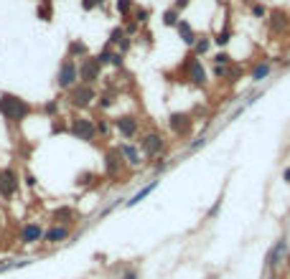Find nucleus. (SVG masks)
Wrapping results in <instances>:
<instances>
[{
	"mask_svg": "<svg viewBox=\"0 0 290 279\" xmlns=\"http://www.w3.org/2000/svg\"><path fill=\"white\" fill-rule=\"evenodd\" d=\"M33 112H36V107L28 99H23V97H18L13 91H0V117L8 125H20Z\"/></svg>",
	"mask_w": 290,
	"mask_h": 279,
	"instance_id": "nucleus-1",
	"label": "nucleus"
},
{
	"mask_svg": "<svg viewBox=\"0 0 290 279\" xmlns=\"http://www.w3.org/2000/svg\"><path fill=\"white\" fill-rule=\"evenodd\" d=\"M178 81H189L191 86H199V89H204L206 84H209V74L204 69V64H201V59L199 56H194L191 51L183 56V61L178 64Z\"/></svg>",
	"mask_w": 290,
	"mask_h": 279,
	"instance_id": "nucleus-2",
	"label": "nucleus"
},
{
	"mask_svg": "<svg viewBox=\"0 0 290 279\" xmlns=\"http://www.w3.org/2000/svg\"><path fill=\"white\" fill-rule=\"evenodd\" d=\"M138 147H140L143 157H148V160H155V157H160V155L165 152L168 142H165V137H163V132H158V130H148V132L140 135V140H138Z\"/></svg>",
	"mask_w": 290,
	"mask_h": 279,
	"instance_id": "nucleus-3",
	"label": "nucleus"
},
{
	"mask_svg": "<svg viewBox=\"0 0 290 279\" xmlns=\"http://www.w3.org/2000/svg\"><path fill=\"white\" fill-rule=\"evenodd\" d=\"M67 102L72 104L74 109H89L97 102V89L92 84H81L79 81L67 91Z\"/></svg>",
	"mask_w": 290,
	"mask_h": 279,
	"instance_id": "nucleus-4",
	"label": "nucleus"
},
{
	"mask_svg": "<svg viewBox=\"0 0 290 279\" xmlns=\"http://www.w3.org/2000/svg\"><path fill=\"white\" fill-rule=\"evenodd\" d=\"M69 135L74 140H81V142H94V137H97L94 117H81V114L72 117L69 120Z\"/></svg>",
	"mask_w": 290,
	"mask_h": 279,
	"instance_id": "nucleus-5",
	"label": "nucleus"
},
{
	"mask_svg": "<svg viewBox=\"0 0 290 279\" xmlns=\"http://www.w3.org/2000/svg\"><path fill=\"white\" fill-rule=\"evenodd\" d=\"M54 84H56V89H61V91H69L74 84H79V64L67 56V59L59 64V71H56Z\"/></svg>",
	"mask_w": 290,
	"mask_h": 279,
	"instance_id": "nucleus-6",
	"label": "nucleus"
},
{
	"mask_svg": "<svg viewBox=\"0 0 290 279\" xmlns=\"http://www.w3.org/2000/svg\"><path fill=\"white\" fill-rule=\"evenodd\" d=\"M18 191H20V175H18V170L15 168H0V198L3 201H10V198H15L18 196Z\"/></svg>",
	"mask_w": 290,
	"mask_h": 279,
	"instance_id": "nucleus-7",
	"label": "nucleus"
},
{
	"mask_svg": "<svg viewBox=\"0 0 290 279\" xmlns=\"http://www.w3.org/2000/svg\"><path fill=\"white\" fill-rule=\"evenodd\" d=\"M112 130L122 140L140 137V117H135V114H120V117L112 120Z\"/></svg>",
	"mask_w": 290,
	"mask_h": 279,
	"instance_id": "nucleus-8",
	"label": "nucleus"
},
{
	"mask_svg": "<svg viewBox=\"0 0 290 279\" xmlns=\"http://www.w3.org/2000/svg\"><path fill=\"white\" fill-rule=\"evenodd\" d=\"M168 130L176 137H191L194 132V114L191 112H171L168 114Z\"/></svg>",
	"mask_w": 290,
	"mask_h": 279,
	"instance_id": "nucleus-9",
	"label": "nucleus"
},
{
	"mask_svg": "<svg viewBox=\"0 0 290 279\" xmlns=\"http://www.w3.org/2000/svg\"><path fill=\"white\" fill-rule=\"evenodd\" d=\"M125 157H122V152H120V147H107L105 150V160H102V168H105V175L110 178V180H115V178H120V173L125 170Z\"/></svg>",
	"mask_w": 290,
	"mask_h": 279,
	"instance_id": "nucleus-10",
	"label": "nucleus"
},
{
	"mask_svg": "<svg viewBox=\"0 0 290 279\" xmlns=\"http://www.w3.org/2000/svg\"><path fill=\"white\" fill-rule=\"evenodd\" d=\"M102 64L94 59V56H87V59H81L79 61V81L81 84H99V79H102Z\"/></svg>",
	"mask_w": 290,
	"mask_h": 279,
	"instance_id": "nucleus-11",
	"label": "nucleus"
},
{
	"mask_svg": "<svg viewBox=\"0 0 290 279\" xmlns=\"http://www.w3.org/2000/svg\"><path fill=\"white\" fill-rule=\"evenodd\" d=\"M267 31H270V36H285L290 31V13L288 10H283V8L270 10V15H267Z\"/></svg>",
	"mask_w": 290,
	"mask_h": 279,
	"instance_id": "nucleus-12",
	"label": "nucleus"
},
{
	"mask_svg": "<svg viewBox=\"0 0 290 279\" xmlns=\"http://www.w3.org/2000/svg\"><path fill=\"white\" fill-rule=\"evenodd\" d=\"M283 262H288V239H285V236H280V239L273 244V249L267 251L265 267H267V272H275Z\"/></svg>",
	"mask_w": 290,
	"mask_h": 279,
	"instance_id": "nucleus-13",
	"label": "nucleus"
},
{
	"mask_svg": "<svg viewBox=\"0 0 290 279\" xmlns=\"http://www.w3.org/2000/svg\"><path fill=\"white\" fill-rule=\"evenodd\" d=\"M44 226L41 223H36V221H28V223H23L20 226V234H18V239H20V244L23 246H33V244H38V241H44Z\"/></svg>",
	"mask_w": 290,
	"mask_h": 279,
	"instance_id": "nucleus-14",
	"label": "nucleus"
},
{
	"mask_svg": "<svg viewBox=\"0 0 290 279\" xmlns=\"http://www.w3.org/2000/svg\"><path fill=\"white\" fill-rule=\"evenodd\" d=\"M273 71H275V64L270 61V59H260V61H255L252 64V69H250V81L252 84H262L265 79H270L273 76Z\"/></svg>",
	"mask_w": 290,
	"mask_h": 279,
	"instance_id": "nucleus-15",
	"label": "nucleus"
},
{
	"mask_svg": "<svg viewBox=\"0 0 290 279\" xmlns=\"http://www.w3.org/2000/svg\"><path fill=\"white\" fill-rule=\"evenodd\" d=\"M117 94H120L117 84H115V81H107L105 91H99V94H97V107H99V112L112 109V107H115V102H117Z\"/></svg>",
	"mask_w": 290,
	"mask_h": 279,
	"instance_id": "nucleus-16",
	"label": "nucleus"
},
{
	"mask_svg": "<svg viewBox=\"0 0 290 279\" xmlns=\"http://www.w3.org/2000/svg\"><path fill=\"white\" fill-rule=\"evenodd\" d=\"M69 236H72V226H64V223H54V226H49V228H46V234H44V241H46L49 246H56V244L67 241Z\"/></svg>",
	"mask_w": 290,
	"mask_h": 279,
	"instance_id": "nucleus-17",
	"label": "nucleus"
},
{
	"mask_svg": "<svg viewBox=\"0 0 290 279\" xmlns=\"http://www.w3.org/2000/svg\"><path fill=\"white\" fill-rule=\"evenodd\" d=\"M117 147H120V152H122V157H125V162H128L130 168H140V165H143V152H140L138 145L122 142V145H117Z\"/></svg>",
	"mask_w": 290,
	"mask_h": 279,
	"instance_id": "nucleus-18",
	"label": "nucleus"
},
{
	"mask_svg": "<svg viewBox=\"0 0 290 279\" xmlns=\"http://www.w3.org/2000/svg\"><path fill=\"white\" fill-rule=\"evenodd\" d=\"M67 56L74 59V61L79 64L81 59H87V56H92V54H89V46H87L81 38H72V41H69V46H67Z\"/></svg>",
	"mask_w": 290,
	"mask_h": 279,
	"instance_id": "nucleus-19",
	"label": "nucleus"
},
{
	"mask_svg": "<svg viewBox=\"0 0 290 279\" xmlns=\"http://www.w3.org/2000/svg\"><path fill=\"white\" fill-rule=\"evenodd\" d=\"M176 33H178V38H181V41H183L189 49H191V46L196 43V38H199V36H196V31H194V26H191L186 18H181V20H178V26H176Z\"/></svg>",
	"mask_w": 290,
	"mask_h": 279,
	"instance_id": "nucleus-20",
	"label": "nucleus"
},
{
	"mask_svg": "<svg viewBox=\"0 0 290 279\" xmlns=\"http://www.w3.org/2000/svg\"><path fill=\"white\" fill-rule=\"evenodd\" d=\"M76 221H79V213H76V208H72V206H59V208L54 211V223L72 226Z\"/></svg>",
	"mask_w": 290,
	"mask_h": 279,
	"instance_id": "nucleus-21",
	"label": "nucleus"
},
{
	"mask_svg": "<svg viewBox=\"0 0 290 279\" xmlns=\"http://www.w3.org/2000/svg\"><path fill=\"white\" fill-rule=\"evenodd\" d=\"M36 18L44 20V23H51L54 20V3L51 0H36Z\"/></svg>",
	"mask_w": 290,
	"mask_h": 279,
	"instance_id": "nucleus-22",
	"label": "nucleus"
},
{
	"mask_svg": "<svg viewBox=\"0 0 290 279\" xmlns=\"http://www.w3.org/2000/svg\"><path fill=\"white\" fill-rule=\"evenodd\" d=\"M212 43H214V41H212V36H199V38H196V43L191 46V54H194V56H199V59H204V56L212 51Z\"/></svg>",
	"mask_w": 290,
	"mask_h": 279,
	"instance_id": "nucleus-23",
	"label": "nucleus"
},
{
	"mask_svg": "<svg viewBox=\"0 0 290 279\" xmlns=\"http://www.w3.org/2000/svg\"><path fill=\"white\" fill-rule=\"evenodd\" d=\"M115 10L122 20L133 18V10H135V0H115Z\"/></svg>",
	"mask_w": 290,
	"mask_h": 279,
	"instance_id": "nucleus-24",
	"label": "nucleus"
},
{
	"mask_svg": "<svg viewBox=\"0 0 290 279\" xmlns=\"http://www.w3.org/2000/svg\"><path fill=\"white\" fill-rule=\"evenodd\" d=\"M155 185H158V180H153V183H148L145 188H140V191H138V193H135V196H133V198L128 201V206H138V203H140L143 198H148V196H150V193L155 191Z\"/></svg>",
	"mask_w": 290,
	"mask_h": 279,
	"instance_id": "nucleus-25",
	"label": "nucleus"
},
{
	"mask_svg": "<svg viewBox=\"0 0 290 279\" xmlns=\"http://www.w3.org/2000/svg\"><path fill=\"white\" fill-rule=\"evenodd\" d=\"M178 20H181V13H178L173 5L163 10V26H168V28H176V26H178Z\"/></svg>",
	"mask_w": 290,
	"mask_h": 279,
	"instance_id": "nucleus-26",
	"label": "nucleus"
},
{
	"mask_svg": "<svg viewBox=\"0 0 290 279\" xmlns=\"http://www.w3.org/2000/svg\"><path fill=\"white\" fill-rule=\"evenodd\" d=\"M242 76H244V69H242L239 64H229V66H226V76H224V81H226V84H237Z\"/></svg>",
	"mask_w": 290,
	"mask_h": 279,
	"instance_id": "nucleus-27",
	"label": "nucleus"
},
{
	"mask_svg": "<svg viewBox=\"0 0 290 279\" xmlns=\"http://www.w3.org/2000/svg\"><path fill=\"white\" fill-rule=\"evenodd\" d=\"M94 125H97V135H99V137H110V132H112V120H107V117H94Z\"/></svg>",
	"mask_w": 290,
	"mask_h": 279,
	"instance_id": "nucleus-28",
	"label": "nucleus"
},
{
	"mask_svg": "<svg viewBox=\"0 0 290 279\" xmlns=\"http://www.w3.org/2000/svg\"><path fill=\"white\" fill-rule=\"evenodd\" d=\"M125 36H128V33H125V28H122V26H115V28L110 31V36H107V46L117 49V43H120Z\"/></svg>",
	"mask_w": 290,
	"mask_h": 279,
	"instance_id": "nucleus-29",
	"label": "nucleus"
},
{
	"mask_svg": "<svg viewBox=\"0 0 290 279\" xmlns=\"http://www.w3.org/2000/svg\"><path fill=\"white\" fill-rule=\"evenodd\" d=\"M212 64H214V66H229V64H234V59H232V54H229V51L219 49L217 54L212 56Z\"/></svg>",
	"mask_w": 290,
	"mask_h": 279,
	"instance_id": "nucleus-30",
	"label": "nucleus"
},
{
	"mask_svg": "<svg viewBox=\"0 0 290 279\" xmlns=\"http://www.w3.org/2000/svg\"><path fill=\"white\" fill-rule=\"evenodd\" d=\"M212 41L217 43L219 49H226V46H229V41H232V28H229V26H226V28H221Z\"/></svg>",
	"mask_w": 290,
	"mask_h": 279,
	"instance_id": "nucleus-31",
	"label": "nucleus"
},
{
	"mask_svg": "<svg viewBox=\"0 0 290 279\" xmlns=\"http://www.w3.org/2000/svg\"><path fill=\"white\" fill-rule=\"evenodd\" d=\"M133 20H138L140 26H145V23L150 20V8H145V5H135V10H133Z\"/></svg>",
	"mask_w": 290,
	"mask_h": 279,
	"instance_id": "nucleus-32",
	"label": "nucleus"
},
{
	"mask_svg": "<svg viewBox=\"0 0 290 279\" xmlns=\"http://www.w3.org/2000/svg\"><path fill=\"white\" fill-rule=\"evenodd\" d=\"M250 13H252L255 18H260V20H267V15H270V10H267L265 3H252V5H250Z\"/></svg>",
	"mask_w": 290,
	"mask_h": 279,
	"instance_id": "nucleus-33",
	"label": "nucleus"
},
{
	"mask_svg": "<svg viewBox=\"0 0 290 279\" xmlns=\"http://www.w3.org/2000/svg\"><path fill=\"white\" fill-rule=\"evenodd\" d=\"M112 54H115V49H112V46H105L99 54H94V59H97L102 66H110V64H112Z\"/></svg>",
	"mask_w": 290,
	"mask_h": 279,
	"instance_id": "nucleus-34",
	"label": "nucleus"
},
{
	"mask_svg": "<svg viewBox=\"0 0 290 279\" xmlns=\"http://www.w3.org/2000/svg\"><path fill=\"white\" fill-rule=\"evenodd\" d=\"M41 112L49 117V120H54V117H59V99H51V102H46L44 107H41Z\"/></svg>",
	"mask_w": 290,
	"mask_h": 279,
	"instance_id": "nucleus-35",
	"label": "nucleus"
},
{
	"mask_svg": "<svg viewBox=\"0 0 290 279\" xmlns=\"http://www.w3.org/2000/svg\"><path fill=\"white\" fill-rule=\"evenodd\" d=\"M94 180H99V175H97V173H81V175H76V185H81V188L94 185Z\"/></svg>",
	"mask_w": 290,
	"mask_h": 279,
	"instance_id": "nucleus-36",
	"label": "nucleus"
},
{
	"mask_svg": "<svg viewBox=\"0 0 290 279\" xmlns=\"http://www.w3.org/2000/svg\"><path fill=\"white\" fill-rule=\"evenodd\" d=\"M79 5H81L84 13H92V10H97V8H105L107 0H79Z\"/></svg>",
	"mask_w": 290,
	"mask_h": 279,
	"instance_id": "nucleus-37",
	"label": "nucleus"
},
{
	"mask_svg": "<svg viewBox=\"0 0 290 279\" xmlns=\"http://www.w3.org/2000/svg\"><path fill=\"white\" fill-rule=\"evenodd\" d=\"M122 28H125V33H128V36H133V38L140 33V23H138V20H133V18L122 20Z\"/></svg>",
	"mask_w": 290,
	"mask_h": 279,
	"instance_id": "nucleus-38",
	"label": "nucleus"
},
{
	"mask_svg": "<svg viewBox=\"0 0 290 279\" xmlns=\"http://www.w3.org/2000/svg\"><path fill=\"white\" fill-rule=\"evenodd\" d=\"M130 49H133V36H125V38H122V41L117 43V51L128 56V54H130Z\"/></svg>",
	"mask_w": 290,
	"mask_h": 279,
	"instance_id": "nucleus-39",
	"label": "nucleus"
},
{
	"mask_svg": "<svg viewBox=\"0 0 290 279\" xmlns=\"http://www.w3.org/2000/svg\"><path fill=\"white\" fill-rule=\"evenodd\" d=\"M110 66H115V69H122L125 66V54H120L117 49H115V54H112V64Z\"/></svg>",
	"mask_w": 290,
	"mask_h": 279,
	"instance_id": "nucleus-40",
	"label": "nucleus"
},
{
	"mask_svg": "<svg viewBox=\"0 0 290 279\" xmlns=\"http://www.w3.org/2000/svg\"><path fill=\"white\" fill-rule=\"evenodd\" d=\"M165 168H168V160H165V157H160V160L153 162V173H163Z\"/></svg>",
	"mask_w": 290,
	"mask_h": 279,
	"instance_id": "nucleus-41",
	"label": "nucleus"
},
{
	"mask_svg": "<svg viewBox=\"0 0 290 279\" xmlns=\"http://www.w3.org/2000/svg\"><path fill=\"white\" fill-rule=\"evenodd\" d=\"M189 5H191V0H173V8H176L178 13H183Z\"/></svg>",
	"mask_w": 290,
	"mask_h": 279,
	"instance_id": "nucleus-42",
	"label": "nucleus"
},
{
	"mask_svg": "<svg viewBox=\"0 0 290 279\" xmlns=\"http://www.w3.org/2000/svg\"><path fill=\"white\" fill-rule=\"evenodd\" d=\"M120 279H140V274H138V269H125Z\"/></svg>",
	"mask_w": 290,
	"mask_h": 279,
	"instance_id": "nucleus-43",
	"label": "nucleus"
},
{
	"mask_svg": "<svg viewBox=\"0 0 290 279\" xmlns=\"http://www.w3.org/2000/svg\"><path fill=\"white\" fill-rule=\"evenodd\" d=\"M204 145H206V137H199L196 142H191V147H189V150H191V152H196V150H199V147H204Z\"/></svg>",
	"mask_w": 290,
	"mask_h": 279,
	"instance_id": "nucleus-44",
	"label": "nucleus"
},
{
	"mask_svg": "<svg viewBox=\"0 0 290 279\" xmlns=\"http://www.w3.org/2000/svg\"><path fill=\"white\" fill-rule=\"evenodd\" d=\"M214 76H217V79H224V76H226V66H214Z\"/></svg>",
	"mask_w": 290,
	"mask_h": 279,
	"instance_id": "nucleus-45",
	"label": "nucleus"
},
{
	"mask_svg": "<svg viewBox=\"0 0 290 279\" xmlns=\"http://www.w3.org/2000/svg\"><path fill=\"white\" fill-rule=\"evenodd\" d=\"M219 208H221V198H219L217 203L212 206V211H209V218H214V216H217V213H219Z\"/></svg>",
	"mask_w": 290,
	"mask_h": 279,
	"instance_id": "nucleus-46",
	"label": "nucleus"
},
{
	"mask_svg": "<svg viewBox=\"0 0 290 279\" xmlns=\"http://www.w3.org/2000/svg\"><path fill=\"white\" fill-rule=\"evenodd\" d=\"M26 183L33 188V185H36V175H33V173H26Z\"/></svg>",
	"mask_w": 290,
	"mask_h": 279,
	"instance_id": "nucleus-47",
	"label": "nucleus"
},
{
	"mask_svg": "<svg viewBox=\"0 0 290 279\" xmlns=\"http://www.w3.org/2000/svg\"><path fill=\"white\" fill-rule=\"evenodd\" d=\"M283 183H288V185H290V165L283 170Z\"/></svg>",
	"mask_w": 290,
	"mask_h": 279,
	"instance_id": "nucleus-48",
	"label": "nucleus"
},
{
	"mask_svg": "<svg viewBox=\"0 0 290 279\" xmlns=\"http://www.w3.org/2000/svg\"><path fill=\"white\" fill-rule=\"evenodd\" d=\"M0 226H3V216H0Z\"/></svg>",
	"mask_w": 290,
	"mask_h": 279,
	"instance_id": "nucleus-49",
	"label": "nucleus"
}]
</instances>
